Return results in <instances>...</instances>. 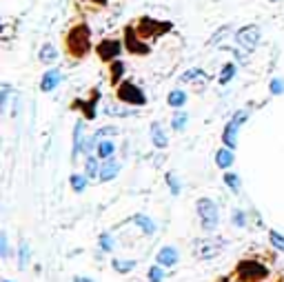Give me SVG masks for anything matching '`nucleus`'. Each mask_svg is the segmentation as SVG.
Masks as SVG:
<instances>
[{"label": "nucleus", "mask_w": 284, "mask_h": 282, "mask_svg": "<svg viewBox=\"0 0 284 282\" xmlns=\"http://www.w3.org/2000/svg\"><path fill=\"white\" fill-rule=\"evenodd\" d=\"M85 122L78 120L76 122V127H74V142H71V160H76V158L80 156V151H82V147H85Z\"/></svg>", "instance_id": "nucleus-12"}, {"label": "nucleus", "mask_w": 284, "mask_h": 282, "mask_svg": "<svg viewBox=\"0 0 284 282\" xmlns=\"http://www.w3.org/2000/svg\"><path fill=\"white\" fill-rule=\"evenodd\" d=\"M249 116H251L249 109H240V111H235L229 122H226L224 133H222V142H224V147H229V149H235L237 147V133H240L242 125L249 120Z\"/></svg>", "instance_id": "nucleus-5"}, {"label": "nucleus", "mask_w": 284, "mask_h": 282, "mask_svg": "<svg viewBox=\"0 0 284 282\" xmlns=\"http://www.w3.org/2000/svg\"><path fill=\"white\" fill-rule=\"evenodd\" d=\"M29 255H32V249H29L27 242H23L20 244V249H18V269H25V266H27Z\"/></svg>", "instance_id": "nucleus-30"}, {"label": "nucleus", "mask_w": 284, "mask_h": 282, "mask_svg": "<svg viewBox=\"0 0 284 282\" xmlns=\"http://www.w3.org/2000/svg\"><path fill=\"white\" fill-rule=\"evenodd\" d=\"M233 224H237V227H244V213H242V211H235V213H233Z\"/></svg>", "instance_id": "nucleus-41"}, {"label": "nucleus", "mask_w": 284, "mask_h": 282, "mask_svg": "<svg viewBox=\"0 0 284 282\" xmlns=\"http://www.w3.org/2000/svg\"><path fill=\"white\" fill-rule=\"evenodd\" d=\"M60 80H63V76H60V71H58V69H49V71H45L43 80H40V89H43L45 94H49V91H54L56 87L60 85Z\"/></svg>", "instance_id": "nucleus-14"}, {"label": "nucleus", "mask_w": 284, "mask_h": 282, "mask_svg": "<svg viewBox=\"0 0 284 282\" xmlns=\"http://www.w3.org/2000/svg\"><path fill=\"white\" fill-rule=\"evenodd\" d=\"M38 60H40V63H43V65H54L56 60H58V49H56L51 43H45L43 47H40Z\"/></svg>", "instance_id": "nucleus-16"}, {"label": "nucleus", "mask_w": 284, "mask_h": 282, "mask_svg": "<svg viewBox=\"0 0 284 282\" xmlns=\"http://www.w3.org/2000/svg\"><path fill=\"white\" fill-rule=\"evenodd\" d=\"M136 32L142 40H153V38H160L162 34L171 32V23H160V20L151 16H142L136 23Z\"/></svg>", "instance_id": "nucleus-4"}, {"label": "nucleus", "mask_w": 284, "mask_h": 282, "mask_svg": "<svg viewBox=\"0 0 284 282\" xmlns=\"http://www.w3.org/2000/svg\"><path fill=\"white\" fill-rule=\"evenodd\" d=\"M100 167L102 165H98V158L94 156H87V162H85V176L89 178H100Z\"/></svg>", "instance_id": "nucleus-24"}, {"label": "nucleus", "mask_w": 284, "mask_h": 282, "mask_svg": "<svg viewBox=\"0 0 284 282\" xmlns=\"http://www.w3.org/2000/svg\"><path fill=\"white\" fill-rule=\"evenodd\" d=\"M136 264H138L136 260H118V258L111 262V266L118 271V273H129V271H133Z\"/></svg>", "instance_id": "nucleus-27"}, {"label": "nucleus", "mask_w": 284, "mask_h": 282, "mask_svg": "<svg viewBox=\"0 0 284 282\" xmlns=\"http://www.w3.org/2000/svg\"><path fill=\"white\" fill-rule=\"evenodd\" d=\"M224 184L231 189V191H240V176H237V173L226 171L224 173Z\"/></svg>", "instance_id": "nucleus-32"}, {"label": "nucleus", "mask_w": 284, "mask_h": 282, "mask_svg": "<svg viewBox=\"0 0 284 282\" xmlns=\"http://www.w3.org/2000/svg\"><path fill=\"white\" fill-rule=\"evenodd\" d=\"M187 122H189L187 111L175 109V114H173V118H171V127H173V131H184V129H187Z\"/></svg>", "instance_id": "nucleus-23"}, {"label": "nucleus", "mask_w": 284, "mask_h": 282, "mask_svg": "<svg viewBox=\"0 0 284 282\" xmlns=\"http://www.w3.org/2000/svg\"><path fill=\"white\" fill-rule=\"evenodd\" d=\"M151 142H153V147H158V149H164V147L169 145L167 131L162 129L160 122H151Z\"/></svg>", "instance_id": "nucleus-15"}, {"label": "nucleus", "mask_w": 284, "mask_h": 282, "mask_svg": "<svg viewBox=\"0 0 284 282\" xmlns=\"http://www.w3.org/2000/svg\"><path fill=\"white\" fill-rule=\"evenodd\" d=\"M149 280H151V282H162V280H164V271H162V266H160V264L151 266V269H149Z\"/></svg>", "instance_id": "nucleus-34"}, {"label": "nucleus", "mask_w": 284, "mask_h": 282, "mask_svg": "<svg viewBox=\"0 0 284 282\" xmlns=\"http://www.w3.org/2000/svg\"><path fill=\"white\" fill-rule=\"evenodd\" d=\"M131 222H136L138 227L142 229L144 235H153V233H156V222H153L149 216H144V213H136V216L131 218Z\"/></svg>", "instance_id": "nucleus-17"}, {"label": "nucleus", "mask_w": 284, "mask_h": 282, "mask_svg": "<svg viewBox=\"0 0 284 282\" xmlns=\"http://www.w3.org/2000/svg\"><path fill=\"white\" fill-rule=\"evenodd\" d=\"M164 180H167V184H169V189H171L173 196H178V193H180V182H178V178H175V173H167Z\"/></svg>", "instance_id": "nucleus-37"}, {"label": "nucleus", "mask_w": 284, "mask_h": 282, "mask_svg": "<svg viewBox=\"0 0 284 282\" xmlns=\"http://www.w3.org/2000/svg\"><path fill=\"white\" fill-rule=\"evenodd\" d=\"M125 49L133 56H147L149 51H151V47L138 36L136 25H127L125 27Z\"/></svg>", "instance_id": "nucleus-9"}, {"label": "nucleus", "mask_w": 284, "mask_h": 282, "mask_svg": "<svg viewBox=\"0 0 284 282\" xmlns=\"http://www.w3.org/2000/svg\"><path fill=\"white\" fill-rule=\"evenodd\" d=\"M268 240H271V244H273V247H275L277 251H282V253H284V235H282L280 231L271 229V231H268Z\"/></svg>", "instance_id": "nucleus-31"}, {"label": "nucleus", "mask_w": 284, "mask_h": 282, "mask_svg": "<svg viewBox=\"0 0 284 282\" xmlns=\"http://www.w3.org/2000/svg\"><path fill=\"white\" fill-rule=\"evenodd\" d=\"M231 54H233V58L237 60V63H242V65L249 63V56H246L249 51H244V49H231Z\"/></svg>", "instance_id": "nucleus-40"}, {"label": "nucleus", "mask_w": 284, "mask_h": 282, "mask_svg": "<svg viewBox=\"0 0 284 282\" xmlns=\"http://www.w3.org/2000/svg\"><path fill=\"white\" fill-rule=\"evenodd\" d=\"M195 209H198V218H200V224L206 233H213L218 229V222H220V213H218V204L213 202L211 198H200L195 202Z\"/></svg>", "instance_id": "nucleus-2"}, {"label": "nucleus", "mask_w": 284, "mask_h": 282, "mask_svg": "<svg viewBox=\"0 0 284 282\" xmlns=\"http://www.w3.org/2000/svg\"><path fill=\"white\" fill-rule=\"evenodd\" d=\"M167 102H169V107H173V109H180V107H184V102H187V94H184V89H173V91H169Z\"/></svg>", "instance_id": "nucleus-20"}, {"label": "nucleus", "mask_w": 284, "mask_h": 282, "mask_svg": "<svg viewBox=\"0 0 284 282\" xmlns=\"http://www.w3.org/2000/svg\"><path fill=\"white\" fill-rule=\"evenodd\" d=\"M268 278V266L255 262V260H242L235 266V280L237 282H262Z\"/></svg>", "instance_id": "nucleus-3"}, {"label": "nucleus", "mask_w": 284, "mask_h": 282, "mask_svg": "<svg viewBox=\"0 0 284 282\" xmlns=\"http://www.w3.org/2000/svg\"><path fill=\"white\" fill-rule=\"evenodd\" d=\"M82 3H91V5H98V7H105L109 0H82Z\"/></svg>", "instance_id": "nucleus-42"}, {"label": "nucleus", "mask_w": 284, "mask_h": 282, "mask_svg": "<svg viewBox=\"0 0 284 282\" xmlns=\"http://www.w3.org/2000/svg\"><path fill=\"white\" fill-rule=\"evenodd\" d=\"M0 255L3 258H9V240H7V233H0Z\"/></svg>", "instance_id": "nucleus-39"}, {"label": "nucleus", "mask_w": 284, "mask_h": 282, "mask_svg": "<svg viewBox=\"0 0 284 282\" xmlns=\"http://www.w3.org/2000/svg\"><path fill=\"white\" fill-rule=\"evenodd\" d=\"M120 160H118L116 156H111V158H107L105 162H102V167H100V180L102 182H109L113 180V178L120 173Z\"/></svg>", "instance_id": "nucleus-11"}, {"label": "nucleus", "mask_w": 284, "mask_h": 282, "mask_svg": "<svg viewBox=\"0 0 284 282\" xmlns=\"http://www.w3.org/2000/svg\"><path fill=\"white\" fill-rule=\"evenodd\" d=\"M118 133H120V131H118L116 127H102V129H98V131L94 133V138H96V140H100V138H107V136H118Z\"/></svg>", "instance_id": "nucleus-36"}, {"label": "nucleus", "mask_w": 284, "mask_h": 282, "mask_svg": "<svg viewBox=\"0 0 284 282\" xmlns=\"http://www.w3.org/2000/svg\"><path fill=\"white\" fill-rule=\"evenodd\" d=\"M178 260H180V253H178V249L175 247H162L156 255V262L160 266H173Z\"/></svg>", "instance_id": "nucleus-13"}, {"label": "nucleus", "mask_w": 284, "mask_h": 282, "mask_svg": "<svg viewBox=\"0 0 284 282\" xmlns=\"http://www.w3.org/2000/svg\"><path fill=\"white\" fill-rule=\"evenodd\" d=\"M235 71H237L235 63H226L224 67H222V74L218 76V83H220V85H229L231 80L235 78Z\"/></svg>", "instance_id": "nucleus-25"}, {"label": "nucleus", "mask_w": 284, "mask_h": 282, "mask_svg": "<svg viewBox=\"0 0 284 282\" xmlns=\"http://www.w3.org/2000/svg\"><path fill=\"white\" fill-rule=\"evenodd\" d=\"M105 111L107 116H116V118H127V116H133L136 111L133 109H127V107H120V105H113V102H109V105H105Z\"/></svg>", "instance_id": "nucleus-21"}, {"label": "nucleus", "mask_w": 284, "mask_h": 282, "mask_svg": "<svg viewBox=\"0 0 284 282\" xmlns=\"http://www.w3.org/2000/svg\"><path fill=\"white\" fill-rule=\"evenodd\" d=\"M69 182H71V189H74L76 193H82L85 191V187H87V182H89V178L80 176V173H74V176L69 178Z\"/></svg>", "instance_id": "nucleus-28"}, {"label": "nucleus", "mask_w": 284, "mask_h": 282, "mask_svg": "<svg viewBox=\"0 0 284 282\" xmlns=\"http://www.w3.org/2000/svg\"><path fill=\"white\" fill-rule=\"evenodd\" d=\"M111 76H109V80H111V85H120V80H122V76H125V63L122 60H113L111 63Z\"/></svg>", "instance_id": "nucleus-22"}, {"label": "nucleus", "mask_w": 284, "mask_h": 282, "mask_svg": "<svg viewBox=\"0 0 284 282\" xmlns=\"http://www.w3.org/2000/svg\"><path fill=\"white\" fill-rule=\"evenodd\" d=\"M74 282H94V280H91V278H85V275H76Z\"/></svg>", "instance_id": "nucleus-43"}, {"label": "nucleus", "mask_w": 284, "mask_h": 282, "mask_svg": "<svg viewBox=\"0 0 284 282\" xmlns=\"http://www.w3.org/2000/svg\"><path fill=\"white\" fill-rule=\"evenodd\" d=\"M271 94H273V96L284 94V80H282V78H273V80H271Z\"/></svg>", "instance_id": "nucleus-38"}, {"label": "nucleus", "mask_w": 284, "mask_h": 282, "mask_svg": "<svg viewBox=\"0 0 284 282\" xmlns=\"http://www.w3.org/2000/svg\"><path fill=\"white\" fill-rule=\"evenodd\" d=\"M98 242H100V251H105V253H107V251H113V238L109 233H102Z\"/></svg>", "instance_id": "nucleus-35"}, {"label": "nucleus", "mask_w": 284, "mask_h": 282, "mask_svg": "<svg viewBox=\"0 0 284 282\" xmlns=\"http://www.w3.org/2000/svg\"><path fill=\"white\" fill-rule=\"evenodd\" d=\"M222 247H224V242L218 238H202V240H195L193 244V255L200 260H211L215 258V255L222 253Z\"/></svg>", "instance_id": "nucleus-8"}, {"label": "nucleus", "mask_w": 284, "mask_h": 282, "mask_svg": "<svg viewBox=\"0 0 284 282\" xmlns=\"http://www.w3.org/2000/svg\"><path fill=\"white\" fill-rule=\"evenodd\" d=\"M96 54H98V58H100L102 63H113V60L120 58L122 43H120V40H116V38H105V40L98 43Z\"/></svg>", "instance_id": "nucleus-10"}, {"label": "nucleus", "mask_w": 284, "mask_h": 282, "mask_svg": "<svg viewBox=\"0 0 284 282\" xmlns=\"http://www.w3.org/2000/svg\"><path fill=\"white\" fill-rule=\"evenodd\" d=\"M235 156H233V149H229V147H222V149L215 153V165H218L220 169H229L231 165H233Z\"/></svg>", "instance_id": "nucleus-18"}, {"label": "nucleus", "mask_w": 284, "mask_h": 282, "mask_svg": "<svg viewBox=\"0 0 284 282\" xmlns=\"http://www.w3.org/2000/svg\"><path fill=\"white\" fill-rule=\"evenodd\" d=\"M206 74L202 69H189L187 74L180 76V83H195V80H204Z\"/></svg>", "instance_id": "nucleus-29"}, {"label": "nucleus", "mask_w": 284, "mask_h": 282, "mask_svg": "<svg viewBox=\"0 0 284 282\" xmlns=\"http://www.w3.org/2000/svg\"><path fill=\"white\" fill-rule=\"evenodd\" d=\"M231 34H235V32H233V27H231V25H222V27H218L213 34H211L209 45H213V47H215V45H220L222 40H226V38H229Z\"/></svg>", "instance_id": "nucleus-19"}, {"label": "nucleus", "mask_w": 284, "mask_h": 282, "mask_svg": "<svg viewBox=\"0 0 284 282\" xmlns=\"http://www.w3.org/2000/svg\"><path fill=\"white\" fill-rule=\"evenodd\" d=\"M233 38H235V45L240 49H244V51H255V47L260 45V40H262V32H260V27L257 25H244V27H240L237 32L233 34Z\"/></svg>", "instance_id": "nucleus-7"}, {"label": "nucleus", "mask_w": 284, "mask_h": 282, "mask_svg": "<svg viewBox=\"0 0 284 282\" xmlns=\"http://www.w3.org/2000/svg\"><path fill=\"white\" fill-rule=\"evenodd\" d=\"M113 153H116V145L109 140V138H105L102 142H98V156L102 158V160H107V158H111Z\"/></svg>", "instance_id": "nucleus-26"}, {"label": "nucleus", "mask_w": 284, "mask_h": 282, "mask_svg": "<svg viewBox=\"0 0 284 282\" xmlns=\"http://www.w3.org/2000/svg\"><path fill=\"white\" fill-rule=\"evenodd\" d=\"M116 96H118V100L125 102V105H133V107L147 105V96H144V91L136 83H131V80H122V83L118 85Z\"/></svg>", "instance_id": "nucleus-6"}, {"label": "nucleus", "mask_w": 284, "mask_h": 282, "mask_svg": "<svg viewBox=\"0 0 284 282\" xmlns=\"http://www.w3.org/2000/svg\"><path fill=\"white\" fill-rule=\"evenodd\" d=\"M271 3H277V0H271Z\"/></svg>", "instance_id": "nucleus-45"}, {"label": "nucleus", "mask_w": 284, "mask_h": 282, "mask_svg": "<svg viewBox=\"0 0 284 282\" xmlns=\"http://www.w3.org/2000/svg\"><path fill=\"white\" fill-rule=\"evenodd\" d=\"M3 282H12V280H3Z\"/></svg>", "instance_id": "nucleus-44"}, {"label": "nucleus", "mask_w": 284, "mask_h": 282, "mask_svg": "<svg viewBox=\"0 0 284 282\" xmlns=\"http://www.w3.org/2000/svg\"><path fill=\"white\" fill-rule=\"evenodd\" d=\"M65 51L69 58L82 60L91 51V29L87 23H76L65 34Z\"/></svg>", "instance_id": "nucleus-1"}, {"label": "nucleus", "mask_w": 284, "mask_h": 282, "mask_svg": "<svg viewBox=\"0 0 284 282\" xmlns=\"http://www.w3.org/2000/svg\"><path fill=\"white\" fill-rule=\"evenodd\" d=\"M9 94H12V87H9L7 83H5V85H3V89H0V111H7Z\"/></svg>", "instance_id": "nucleus-33"}]
</instances>
